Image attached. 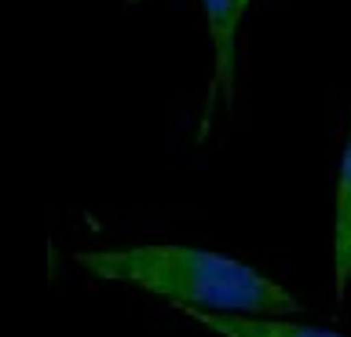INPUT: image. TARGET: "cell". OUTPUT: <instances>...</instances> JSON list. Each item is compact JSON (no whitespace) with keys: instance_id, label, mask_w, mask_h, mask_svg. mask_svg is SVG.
<instances>
[{"instance_id":"1","label":"cell","mask_w":351,"mask_h":337,"mask_svg":"<svg viewBox=\"0 0 351 337\" xmlns=\"http://www.w3.org/2000/svg\"><path fill=\"white\" fill-rule=\"evenodd\" d=\"M88 275L136 286L180 308L241 312V315H300L304 304L282 282L238 257H223L197 246H128V249H84L73 253Z\"/></svg>"},{"instance_id":"2","label":"cell","mask_w":351,"mask_h":337,"mask_svg":"<svg viewBox=\"0 0 351 337\" xmlns=\"http://www.w3.org/2000/svg\"><path fill=\"white\" fill-rule=\"evenodd\" d=\"M245 8H249L245 0H202L208 40H213V89H208L205 111H213L219 95L227 103H234V40Z\"/></svg>"},{"instance_id":"3","label":"cell","mask_w":351,"mask_h":337,"mask_svg":"<svg viewBox=\"0 0 351 337\" xmlns=\"http://www.w3.org/2000/svg\"><path fill=\"white\" fill-rule=\"evenodd\" d=\"M183 315L216 337H344L337 330H326V326L293 323V315H241V312H202V308H183Z\"/></svg>"},{"instance_id":"4","label":"cell","mask_w":351,"mask_h":337,"mask_svg":"<svg viewBox=\"0 0 351 337\" xmlns=\"http://www.w3.org/2000/svg\"><path fill=\"white\" fill-rule=\"evenodd\" d=\"M351 286V125L337 165V194H333V293L348 297Z\"/></svg>"},{"instance_id":"5","label":"cell","mask_w":351,"mask_h":337,"mask_svg":"<svg viewBox=\"0 0 351 337\" xmlns=\"http://www.w3.org/2000/svg\"><path fill=\"white\" fill-rule=\"evenodd\" d=\"M245 4H249V0H245Z\"/></svg>"}]
</instances>
